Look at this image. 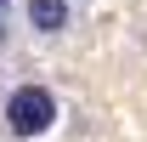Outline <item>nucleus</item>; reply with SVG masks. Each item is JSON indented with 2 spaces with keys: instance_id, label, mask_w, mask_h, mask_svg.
Returning <instances> with one entry per match:
<instances>
[{
  "instance_id": "7ed1b4c3",
  "label": "nucleus",
  "mask_w": 147,
  "mask_h": 142,
  "mask_svg": "<svg viewBox=\"0 0 147 142\" xmlns=\"http://www.w3.org/2000/svg\"><path fill=\"white\" fill-rule=\"evenodd\" d=\"M0 17H6V0H0Z\"/></svg>"
},
{
  "instance_id": "f257e3e1",
  "label": "nucleus",
  "mask_w": 147,
  "mask_h": 142,
  "mask_svg": "<svg viewBox=\"0 0 147 142\" xmlns=\"http://www.w3.org/2000/svg\"><path fill=\"white\" fill-rule=\"evenodd\" d=\"M0 119H6L11 137H45V131L57 125V97L45 85H17V91H6Z\"/></svg>"
},
{
  "instance_id": "f03ea898",
  "label": "nucleus",
  "mask_w": 147,
  "mask_h": 142,
  "mask_svg": "<svg viewBox=\"0 0 147 142\" xmlns=\"http://www.w3.org/2000/svg\"><path fill=\"white\" fill-rule=\"evenodd\" d=\"M28 29L62 34V29H68V0H28Z\"/></svg>"
}]
</instances>
